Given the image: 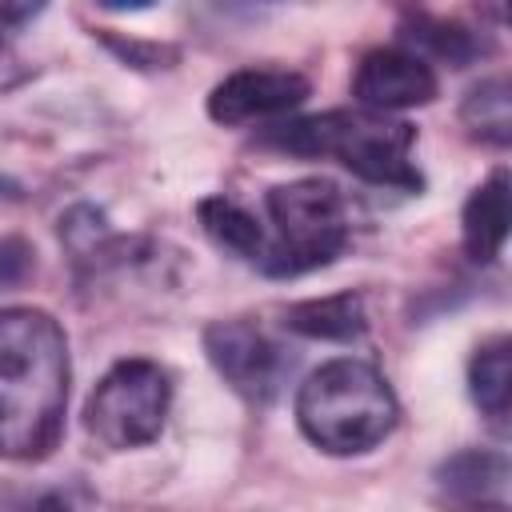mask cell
Masks as SVG:
<instances>
[{"label":"cell","mask_w":512,"mask_h":512,"mask_svg":"<svg viewBox=\"0 0 512 512\" xmlns=\"http://www.w3.org/2000/svg\"><path fill=\"white\" fill-rule=\"evenodd\" d=\"M36 268V252L24 236H4L0 240V288H16L32 276Z\"/></svg>","instance_id":"cell-16"},{"label":"cell","mask_w":512,"mask_h":512,"mask_svg":"<svg viewBox=\"0 0 512 512\" xmlns=\"http://www.w3.org/2000/svg\"><path fill=\"white\" fill-rule=\"evenodd\" d=\"M260 140L292 156H336L348 172L372 184H388L404 192H420L424 184L412 164L416 128L384 112L336 108L324 116H300V120L268 128Z\"/></svg>","instance_id":"cell-2"},{"label":"cell","mask_w":512,"mask_h":512,"mask_svg":"<svg viewBox=\"0 0 512 512\" xmlns=\"http://www.w3.org/2000/svg\"><path fill=\"white\" fill-rule=\"evenodd\" d=\"M312 84L308 76L292 68H240L224 76L208 92V116L216 124H252V120H272L308 100Z\"/></svg>","instance_id":"cell-7"},{"label":"cell","mask_w":512,"mask_h":512,"mask_svg":"<svg viewBox=\"0 0 512 512\" xmlns=\"http://www.w3.org/2000/svg\"><path fill=\"white\" fill-rule=\"evenodd\" d=\"M276 240L264 248L260 268L268 276H304L312 268L332 264L352 236L344 192L332 180L304 176L292 184H276L264 196Z\"/></svg>","instance_id":"cell-4"},{"label":"cell","mask_w":512,"mask_h":512,"mask_svg":"<svg viewBox=\"0 0 512 512\" xmlns=\"http://www.w3.org/2000/svg\"><path fill=\"white\" fill-rule=\"evenodd\" d=\"M460 120L464 128L492 144V148H508L512 140V88L504 76H492V80H480L476 88H468L464 104H460Z\"/></svg>","instance_id":"cell-14"},{"label":"cell","mask_w":512,"mask_h":512,"mask_svg":"<svg viewBox=\"0 0 512 512\" xmlns=\"http://www.w3.org/2000/svg\"><path fill=\"white\" fill-rule=\"evenodd\" d=\"M68 340L40 308H0V460H40L64 432Z\"/></svg>","instance_id":"cell-1"},{"label":"cell","mask_w":512,"mask_h":512,"mask_svg":"<svg viewBox=\"0 0 512 512\" xmlns=\"http://www.w3.org/2000/svg\"><path fill=\"white\" fill-rule=\"evenodd\" d=\"M460 236H464V252L476 264H492L500 256V248L508 240V172L504 168H496L464 200Z\"/></svg>","instance_id":"cell-10"},{"label":"cell","mask_w":512,"mask_h":512,"mask_svg":"<svg viewBox=\"0 0 512 512\" xmlns=\"http://www.w3.org/2000/svg\"><path fill=\"white\" fill-rule=\"evenodd\" d=\"M400 404L392 384L364 360H328L296 392L300 432L328 456H360L392 436Z\"/></svg>","instance_id":"cell-3"},{"label":"cell","mask_w":512,"mask_h":512,"mask_svg":"<svg viewBox=\"0 0 512 512\" xmlns=\"http://www.w3.org/2000/svg\"><path fill=\"white\" fill-rule=\"evenodd\" d=\"M404 40H412L416 48H424L428 56L436 60H448L452 68H468L480 52H484V40L476 32H468L464 24L456 20H440V16H428V12H408L404 16Z\"/></svg>","instance_id":"cell-15"},{"label":"cell","mask_w":512,"mask_h":512,"mask_svg":"<svg viewBox=\"0 0 512 512\" xmlns=\"http://www.w3.org/2000/svg\"><path fill=\"white\" fill-rule=\"evenodd\" d=\"M204 352L224 384L248 404H268L276 396L284 356L252 320H212L204 328Z\"/></svg>","instance_id":"cell-6"},{"label":"cell","mask_w":512,"mask_h":512,"mask_svg":"<svg viewBox=\"0 0 512 512\" xmlns=\"http://www.w3.org/2000/svg\"><path fill=\"white\" fill-rule=\"evenodd\" d=\"M468 392L480 416L504 436L508 432V404H512V344L508 336L484 340L468 360Z\"/></svg>","instance_id":"cell-11"},{"label":"cell","mask_w":512,"mask_h":512,"mask_svg":"<svg viewBox=\"0 0 512 512\" xmlns=\"http://www.w3.org/2000/svg\"><path fill=\"white\" fill-rule=\"evenodd\" d=\"M172 380L156 360H120L112 364L84 404V428L104 448H140L152 444L168 420Z\"/></svg>","instance_id":"cell-5"},{"label":"cell","mask_w":512,"mask_h":512,"mask_svg":"<svg viewBox=\"0 0 512 512\" xmlns=\"http://www.w3.org/2000/svg\"><path fill=\"white\" fill-rule=\"evenodd\" d=\"M196 220H200V228L208 232L212 244H220L224 252H232L240 260L260 264V256L268 248V236H264L260 220L252 212H244L236 200H228V196H204L196 204Z\"/></svg>","instance_id":"cell-13"},{"label":"cell","mask_w":512,"mask_h":512,"mask_svg":"<svg viewBox=\"0 0 512 512\" xmlns=\"http://www.w3.org/2000/svg\"><path fill=\"white\" fill-rule=\"evenodd\" d=\"M284 328L308 340H336L348 344L356 336H364L368 316H364V300L360 292H336V296H320V300H300L284 312Z\"/></svg>","instance_id":"cell-12"},{"label":"cell","mask_w":512,"mask_h":512,"mask_svg":"<svg viewBox=\"0 0 512 512\" xmlns=\"http://www.w3.org/2000/svg\"><path fill=\"white\" fill-rule=\"evenodd\" d=\"M32 512H72V508H68V500H64V496H56V492H52V496H44Z\"/></svg>","instance_id":"cell-18"},{"label":"cell","mask_w":512,"mask_h":512,"mask_svg":"<svg viewBox=\"0 0 512 512\" xmlns=\"http://www.w3.org/2000/svg\"><path fill=\"white\" fill-rule=\"evenodd\" d=\"M504 484H508V460L504 452H488V448L456 452L436 468V488L456 512L504 508Z\"/></svg>","instance_id":"cell-9"},{"label":"cell","mask_w":512,"mask_h":512,"mask_svg":"<svg viewBox=\"0 0 512 512\" xmlns=\"http://www.w3.org/2000/svg\"><path fill=\"white\" fill-rule=\"evenodd\" d=\"M24 76V68H20V60H16V52L8 48V40H4V32H0V88H8V84H16Z\"/></svg>","instance_id":"cell-17"},{"label":"cell","mask_w":512,"mask_h":512,"mask_svg":"<svg viewBox=\"0 0 512 512\" xmlns=\"http://www.w3.org/2000/svg\"><path fill=\"white\" fill-rule=\"evenodd\" d=\"M352 96L368 112H400L428 104L436 96V72L420 52L408 48H372L360 56L352 76Z\"/></svg>","instance_id":"cell-8"}]
</instances>
